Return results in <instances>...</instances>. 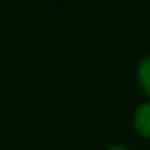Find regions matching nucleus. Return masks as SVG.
<instances>
[{
  "instance_id": "nucleus-1",
  "label": "nucleus",
  "mask_w": 150,
  "mask_h": 150,
  "mask_svg": "<svg viewBox=\"0 0 150 150\" xmlns=\"http://www.w3.org/2000/svg\"><path fill=\"white\" fill-rule=\"evenodd\" d=\"M134 127L140 134L150 138V103L142 105L134 113Z\"/></svg>"
},
{
  "instance_id": "nucleus-2",
  "label": "nucleus",
  "mask_w": 150,
  "mask_h": 150,
  "mask_svg": "<svg viewBox=\"0 0 150 150\" xmlns=\"http://www.w3.org/2000/svg\"><path fill=\"white\" fill-rule=\"evenodd\" d=\"M138 79L145 93L150 94V58H145L138 68Z\"/></svg>"
},
{
  "instance_id": "nucleus-3",
  "label": "nucleus",
  "mask_w": 150,
  "mask_h": 150,
  "mask_svg": "<svg viewBox=\"0 0 150 150\" xmlns=\"http://www.w3.org/2000/svg\"><path fill=\"white\" fill-rule=\"evenodd\" d=\"M108 150H127V149H124V147H112V149H108Z\"/></svg>"
}]
</instances>
